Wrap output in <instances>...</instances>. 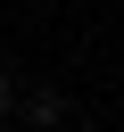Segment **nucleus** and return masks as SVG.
Masks as SVG:
<instances>
[{"mask_svg": "<svg viewBox=\"0 0 124 132\" xmlns=\"http://www.w3.org/2000/svg\"><path fill=\"white\" fill-rule=\"evenodd\" d=\"M0 132H8V124H0Z\"/></svg>", "mask_w": 124, "mask_h": 132, "instance_id": "7ed1b4c3", "label": "nucleus"}, {"mask_svg": "<svg viewBox=\"0 0 124 132\" xmlns=\"http://www.w3.org/2000/svg\"><path fill=\"white\" fill-rule=\"evenodd\" d=\"M8 107H17V82H8V74H0V124H8Z\"/></svg>", "mask_w": 124, "mask_h": 132, "instance_id": "f03ea898", "label": "nucleus"}, {"mask_svg": "<svg viewBox=\"0 0 124 132\" xmlns=\"http://www.w3.org/2000/svg\"><path fill=\"white\" fill-rule=\"evenodd\" d=\"M25 116H33V124H58V116H66V99H58V91H33V99H25Z\"/></svg>", "mask_w": 124, "mask_h": 132, "instance_id": "f257e3e1", "label": "nucleus"}]
</instances>
